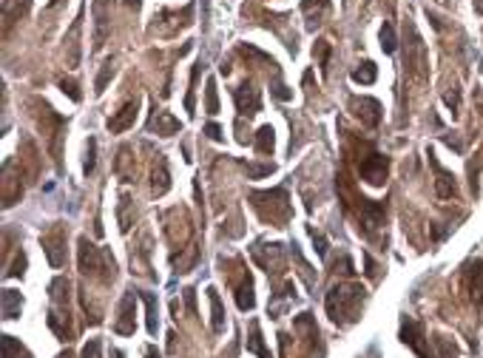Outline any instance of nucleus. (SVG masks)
Masks as SVG:
<instances>
[{
	"label": "nucleus",
	"instance_id": "13d9d810",
	"mask_svg": "<svg viewBox=\"0 0 483 358\" xmlns=\"http://www.w3.org/2000/svg\"><path fill=\"white\" fill-rule=\"evenodd\" d=\"M111 358H125V355H123V350H111Z\"/></svg>",
	"mask_w": 483,
	"mask_h": 358
},
{
	"label": "nucleus",
	"instance_id": "6e6d98bb",
	"mask_svg": "<svg viewBox=\"0 0 483 358\" xmlns=\"http://www.w3.org/2000/svg\"><path fill=\"white\" fill-rule=\"evenodd\" d=\"M123 4H125V6H131V9H134V12H137V9H140V6H142V0H123Z\"/></svg>",
	"mask_w": 483,
	"mask_h": 358
},
{
	"label": "nucleus",
	"instance_id": "4468645a",
	"mask_svg": "<svg viewBox=\"0 0 483 358\" xmlns=\"http://www.w3.org/2000/svg\"><path fill=\"white\" fill-rule=\"evenodd\" d=\"M91 12H94V52H100L103 46H106V37H108V32H111V12H108V0H94V6H91Z\"/></svg>",
	"mask_w": 483,
	"mask_h": 358
},
{
	"label": "nucleus",
	"instance_id": "412c9836",
	"mask_svg": "<svg viewBox=\"0 0 483 358\" xmlns=\"http://www.w3.org/2000/svg\"><path fill=\"white\" fill-rule=\"evenodd\" d=\"M208 301H210V330L219 335V333H225V307H222L216 287H208Z\"/></svg>",
	"mask_w": 483,
	"mask_h": 358
},
{
	"label": "nucleus",
	"instance_id": "39448f33",
	"mask_svg": "<svg viewBox=\"0 0 483 358\" xmlns=\"http://www.w3.org/2000/svg\"><path fill=\"white\" fill-rule=\"evenodd\" d=\"M404 66H407V74L418 83H426L429 77V54H426V46L415 29V23H407V43H404Z\"/></svg>",
	"mask_w": 483,
	"mask_h": 358
},
{
	"label": "nucleus",
	"instance_id": "c85d7f7f",
	"mask_svg": "<svg viewBox=\"0 0 483 358\" xmlns=\"http://www.w3.org/2000/svg\"><path fill=\"white\" fill-rule=\"evenodd\" d=\"M4 358H32V352L15 335H4Z\"/></svg>",
	"mask_w": 483,
	"mask_h": 358
},
{
	"label": "nucleus",
	"instance_id": "393cba45",
	"mask_svg": "<svg viewBox=\"0 0 483 358\" xmlns=\"http://www.w3.org/2000/svg\"><path fill=\"white\" fill-rule=\"evenodd\" d=\"M256 151L259 154H273V148H276V131H273V125H262L259 131H256Z\"/></svg>",
	"mask_w": 483,
	"mask_h": 358
},
{
	"label": "nucleus",
	"instance_id": "603ef678",
	"mask_svg": "<svg viewBox=\"0 0 483 358\" xmlns=\"http://www.w3.org/2000/svg\"><path fill=\"white\" fill-rule=\"evenodd\" d=\"M145 358H162V355H159V350H157L154 344H148V347H145Z\"/></svg>",
	"mask_w": 483,
	"mask_h": 358
},
{
	"label": "nucleus",
	"instance_id": "58836bf2",
	"mask_svg": "<svg viewBox=\"0 0 483 358\" xmlns=\"http://www.w3.org/2000/svg\"><path fill=\"white\" fill-rule=\"evenodd\" d=\"M276 296H285V299H296V290H293V282L288 279V282H285V290H276ZM268 313H271L273 318H279V316H282V307H279V299H276V301H273V304L268 307Z\"/></svg>",
	"mask_w": 483,
	"mask_h": 358
},
{
	"label": "nucleus",
	"instance_id": "f704fd0d",
	"mask_svg": "<svg viewBox=\"0 0 483 358\" xmlns=\"http://www.w3.org/2000/svg\"><path fill=\"white\" fill-rule=\"evenodd\" d=\"M111 77H114V60H106V63L100 66V74H97V80H94V94H103Z\"/></svg>",
	"mask_w": 483,
	"mask_h": 358
},
{
	"label": "nucleus",
	"instance_id": "09e8293b",
	"mask_svg": "<svg viewBox=\"0 0 483 358\" xmlns=\"http://www.w3.org/2000/svg\"><path fill=\"white\" fill-rule=\"evenodd\" d=\"M185 307H188L191 316H196V290H193V287L185 290Z\"/></svg>",
	"mask_w": 483,
	"mask_h": 358
},
{
	"label": "nucleus",
	"instance_id": "4be33fe9",
	"mask_svg": "<svg viewBox=\"0 0 483 358\" xmlns=\"http://www.w3.org/2000/svg\"><path fill=\"white\" fill-rule=\"evenodd\" d=\"M248 352H254V355H259V358H273V355H271V350L265 347V338H262V327H259V321H256V318L251 321V338H248Z\"/></svg>",
	"mask_w": 483,
	"mask_h": 358
},
{
	"label": "nucleus",
	"instance_id": "6e6552de",
	"mask_svg": "<svg viewBox=\"0 0 483 358\" xmlns=\"http://www.w3.org/2000/svg\"><path fill=\"white\" fill-rule=\"evenodd\" d=\"M387 171H390V159L378 151H370L367 156L358 159V176L370 185H384L387 183Z\"/></svg>",
	"mask_w": 483,
	"mask_h": 358
},
{
	"label": "nucleus",
	"instance_id": "a19ab883",
	"mask_svg": "<svg viewBox=\"0 0 483 358\" xmlns=\"http://www.w3.org/2000/svg\"><path fill=\"white\" fill-rule=\"evenodd\" d=\"M443 103H446V108L452 111V117H458V111H460V88H458V86L446 88V94H443Z\"/></svg>",
	"mask_w": 483,
	"mask_h": 358
},
{
	"label": "nucleus",
	"instance_id": "0eeeda50",
	"mask_svg": "<svg viewBox=\"0 0 483 358\" xmlns=\"http://www.w3.org/2000/svg\"><path fill=\"white\" fill-rule=\"evenodd\" d=\"M251 256L256 259V265H259L262 270H268V276L279 279V276L285 273V250H282L279 242H271V245L256 242V245L251 248Z\"/></svg>",
	"mask_w": 483,
	"mask_h": 358
},
{
	"label": "nucleus",
	"instance_id": "f8f14e48",
	"mask_svg": "<svg viewBox=\"0 0 483 358\" xmlns=\"http://www.w3.org/2000/svg\"><path fill=\"white\" fill-rule=\"evenodd\" d=\"M233 100H236V108L242 117H254L262 111V91L254 86V83H242L239 88H233Z\"/></svg>",
	"mask_w": 483,
	"mask_h": 358
},
{
	"label": "nucleus",
	"instance_id": "423d86ee",
	"mask_svg": "<svg viewBox=\"0 0 483 358\" xmlns=\"http://www.w3.org/2000/svg\"><path fill=\"white\" fill-rule=\"evenodd\" d=\"M398 338L401 344H407L418 358H438L435 350L429 347V338H426V330L421 321H415L412 316H404L401 318V330H398Z\"/></svg>",
	"mask_w": 483,
	"mask_h": 358
},
{
	"label": "nucleus",
	"instance_id": "473e14b6",
	"mask_svg": "<svg viewBox=\"0 0 483 358\" xmlns=\"http://www.w3.org/2000/svg\"><path fill=\"white\" fill-rule=\"evenodd\" d=\"M432 341H435V347H438V358H460L458 344H455L452 338H446V335H441V333H438Z\"/></svg>",
	"mask_w": 483,
	"mask_h": 358
},
{
	"label": "nucleus",
	"instance_id": "49530a36",
	"mask_svg": "<svg viewBox=\"0 0 483 358\" xmlns=\"http://www.w3.org/2000/svg\"><path fill=\"white\" fill-rule=\"evenodd\" d=\"M271 91H273V97H276V100H282V103L293 97V91H290V88H288V86H285V83H282L279 77H276V83L271 86Z\"/></svg>",
	"mask_w": 483,
	"mask_h": 358
},
{
	"label": "nucleus",
	"instance_id": "2eb2a0df",
	"mask_svg": "<svg viewBox=\"0 0 483 358\" xmlns=\"http://www.w3.org/2000/svg\"><path fill=\"white\" fill-rule=\"evenodd\" d=\"M233 293H236V307L242 313H251L256 307V296H254V276L248 267H242L239 273V282L233 284Z\"/></svg>",
	"mask_w": 483,
	"mask_h": 358
},
{
	"label": "nucleus",
	"instance_id": "864d4df0",
	"mask_svg": "<svg viewBox=\"0 0 483 358\" xmlns=\"http://www.w3.org/2000/svg\"><path fill=\"white\" fill-rule=\"evenodd\" d=\"M475 103H477V108L483 111V86H480V88H475Z\"/></svg>",
	"mask_w": 483,
	"mask_h": 358
},
{
	"label": "nucleus",
	"instance_id": "9b49d317",
	"mask_svg": "<svg viewBox=\"0 0 483 358\" xmlns=\"http://www.w3.org/2000/svg\"><path fill=\"white\" fill-rule=\"evenodd\" d=\"M137 290H128L123 299H120V307H117V321H114V333L117 335H134L137 330Z\"/></svg>",
	"mask_w": 483,
	"mask_h": 358
},
{
	"label": "nucleus",
	"instance_id": "e433bc0d",
	"mask_svg": "<svg viewBox=\"0 0 483 358\" xmlns=\"http://www.w3.org/2000/svg\"><path fill=\"white\" fill-rule=\"evenodd\" d=\"M94 165H97V139H94V137H89V142H86V159H83V171H86V176H89V173H94Z\"/></svg>",
	"mask_w": 483,
	"mask_h": 358
},
{
	"label": "nucleus",
	"instance_id": "f03ea898",
	"mask_svg": "<svg viewBox=\"0 0 483 358\" xmlns=\"http://www.w3.org/2000/svg\"><path fill=\"white\" fill-rule=\"evenodd\" d=\"M254 211L262 216V222L273 225V228H288L293 208H290V197L288 188H271V191H251L248 194Z\"/></svg>",
	"mask_w": 483,
	"mask_h": 358
},
{
	"label": "nucleus",
	"instance_id": "a18cd8bd",
	"mask_svg": "<svg viewBox=\"0 0 483 358\" xmlns=\"http://www.w3.org/2000/svg\"><path fill=\"white\" fill-rule=\"evenodd\" d=\"M310 236H313V245H316V253H319V256L324 259V256H327V248H330V245H327V239H324V233H319L316 228H310Z\"/></svg>",
	"mask_w": 483,
	"mask_h": 358
},
{
	"label": "nucleus",
	"instance_id": "c9c22d12",
	"mask_svg": "<svg viewBox=\"0 0 483 358\" xmlns=\"http://www.w3.org/2000/svg\"><path fill=\"white\" fill-rule=\"evenodd\" d=\"M205 111L208 114L219 111V94H216V80L213 77H208V83H205Z\"/></svg>",
	"mask_w": 483,
	"mask_h": 358
},
{
	"label": "nucleus",
	"instance_id": "b1692460",
	"mask_svg": "<svg viewBox=\"0 0 483 358\" xmlns=\"http://www.w3.org/2000/svg\"><path fill=\"white\" fill-rule=\"evenodd\" d=\"M80 21H83V12L77 15V21L72 23V29H69V35H66V46L72 49V57H69V66H77L80 63Z\"/></svg>",
	"mask_w": 483,
	"mask_h": 358
},
{
	"label": "nucleus",
	"instance_id": "f3484780",
	"mask_svg": "<svg viewBox=\"0 0 483 358\" xmlns=\"http://www.w3.org/2000/svg\"><path fill=\"white\" fill-rule=\"evenodd\" d=\"M466 290H469V299H472L475 310L483 313V262H480V259L469 262V270H466Z\"/></svg>",
	"mask_w": 483,
	"mask_h": 358
},
{
	"label": "nucleus",
	"instance_id": "f257e3e1",
	"mask_svg": "<svg viewBox=\"0 0 483 358\" xmlns=\"http://www.w3.org/2000/svg\"><path fill=\"white\" fill-rule=\"evenodd\" d=\"M370 293L361 282H344V284H336L327 299H324V307H327V316L333 324L339 327H353L358 318H361V310L367 304Z\"/></svg>",
	"mask_w": 483,
	"mask_h": 358
},
{
	"label": "nucleus",
	"instance_id": "8fccbe9b",
	"mask_svg": "<svg viewBox=\"0 0 483 358\" xmlns=\"http://www.w3.org/2000/svg\"><path fill=\"white\" fill-rule=\"evenodd\" d=\"M364 265H367V276H378V265L373 262L370 253H364Z\"/></svg>",
	"mask_w": 483,
	"mask_h": 358
},
{
	"label": "nucleus",
	"instance_id": "a211bd4d",
	"mask_svg": "<svg viewBox=\"0 0 483 358\" xmlns=\"http://www.w3.org/2000/svg\"><path fill=\"white\" fill-rule=\"evenodd\" d=\"M171 191V173H168V162L162 154H157V162H154V171H151V194L159 200Z\"/></svg>",
	"mask_w": 483,
	"mask_h": 358
},
{
	"label": "nucleus",
	"instance_id": "aec40b11",
	"mask_svg": "<svg viewBox=\"0 0 483 358\" xmlns=\"http://www.w3.org/2000/svg\"><path fill=\"white\" fill-rule=\"evenodd\" d=\"M137 296L142 299V304H145V330H148V335H157V330H159V307H157V296L154 293H148V290H137Z\"/></svg>",
	"mask_w": 483,
	"mask_h": 358
},
{
	"label": "nucleus",
	"instance_id": "37998d69",
	"mask_svg": "<svg viewBox=\"0 0 483 358\" xmlns=\"http://www.w3.org/2000/svg\"><path fill=\"white\" fill-rule=\"evenodd\" d=\"M80 358H103V341L100 338H91L86 347H83V355Z\"/></svg>",
	"mask_w": 483,
	"mask_h": 358
},
{
	"label": "nucleus",
	"instance_id": "9d476101",
	"mask_svg": "<svg viewBox=\"0 0 483 358\" xmlns=\"http://www.w3.org/2000/svg\"><path fill=\"white\" fill-rule=\"evenodd\" d=\"M426 156H429V165L435 171V194H438V200H458V179H455V173L446 171L438 162V156H435L432 148L426 151Z\"/></svg>",
	"mask_w": 483,
	"mask_h": 358
},
{
	"label": "nucleus",
	"instance_id": "ea45409f",
	"mask_svg": "<svg viewBox=\"0 0 483 358\" xmlns=\"http://www.w3.org/2000/svg\"><path fill=\"white\" fill-rule=\"evenodd\" d=\"M199 69H202V60L199 63H193V69H191V91H188V97H185V111L193 117L196 111H193V88H196V80H199Z\"/></svg>",
	"mask_w": 483,
	"mask_h": 358
},
{
	"label": "nucleus",
	"instance_id": "3c124183",
	"mask_svg": "<svg viewBox=\"0 0 483 358\" xmlns=\"http://www.w3.org/2000/svg\"><path fill=\"white\" fill-rule=\"evenodd\" d=\"M168 352H176V333H168Z\"/></svg>",
	"mask_w": 483,
	"mask_h": 358
},
{
	"label": "nucleus",
	"instance_id": "cd10ccee",
	"mask_svg": "<svg viewBox=\"0 0 483 358\" xmlns=\"http://www.w3.org/2000/svg\"><path fill=\"white\" fill-rule=\"evenodd\" d=\"M375 77H378V66H375L373 60H364V63L353 71V80H356V83H361V86H373V83H375Z\"/></svg>",
	"mask_w": 483,
	"mask_h": 358
},
{
	"label": "nucleus",
	"instance_id": "de8ad7c7",
	"mask_svg": "<svg viewBox=\"0 0 483 358\" xmlns=\"http://www.w3.org/2000/svg\"><path fill=\"white\" fill-rule=\"evenodd\" d=\"M205 134H208L213 142H222V139H225V134H222V128H219L216 122H208V125H205Z\"/></svg>",
	"mask_w": 483,
	"mask_h": 358
},
{
	"label": "nucleus",
	"instance_id": "7ed1b4c3",
	"mask_svg": "<svg viewBox=\"0 0 483 358\" xmlns=\"http://www.w3.org/2000/svg\"><path fill=\"white\" fill-rule=\"evenodd\" d=\"M77 262L86 276L100 279L103 284H111L117 279V262H114L111 250L97 248L89 236H80V242H77Z\"/></svg>",
	"mask_w": 483,
	"mask_h": 358
},
{
	"label": "nucleus",
	"instance_id": "4c0bfd02",
	"mask_svg": "<svg viewBox=\"0 0 483 358\" xmlns=\"http://www.w3.org/2000/svg\"><path fill=\"white\" fill-rule=\"evenodd\" d=\"M245 171H248L251 179H262V176H271V173L276 171V165H273V162H265V165H259V162H245Z\"/></svg>",
	"mask_w": 483,
	"mask_h": 358
},
{
	"label": "nucleus",
	"instance_id": "79ce46f5",
	"mask_svg": "<svg viewBox=\"0 0 483 358\" xmlns=\"http://www.w3.org/2000/svg\"><path fill=\"white\" fill-rule=\"evenodd\" d=\"M23 273H26V253H23V250H18L15 265L6 270V276H9V279H18V276H23Z\"/></svg>",
	"mask_w": 483,
	"mask_h": 358
},
{
	"label": "nucleus",
	"instance_id": "7c9ffc66",
	"mask_svg": "<svg viewBox=\"0 0 483 358\" xmlns=\"http://www.w3.org/2000/svg\"><path fill=\"white\" fill-rule=\"evenodd\" d=\"M330 52H333V46H330V40H316V46H313V57L319 60V69H322V74H327V69H330Z\"/></svg>",
	"mask_w": 483,
	"mask_h": 358
},
{
	"label": "nucleus",
	"instance_id": "c756f323",
	"mask_svg": "<svg viewBox=\"0 0 483 358\" xmlns=\"http://www.w3.org/2000/svg\"><path fill=\"white\" fill-rule=\"evenodd\" d=\"M381 49H384V54H395L398 52V35H395V29H392V23H387L384 21V26H381Z\"/></svg>",
	"mask_w": 483,
	"mask_h": 358
},
{
	"label": "nucleus",
	"instance_id": "5701e85b",
	"mask_svg": "<svg viewBox=\"0 0 483 358\" xmlns=\"http://www.w3.org/2000/svg\"><path fill=\"white\" fill-rule=\"evenodd\" d=\"M21 310H23V296L18 293V290H4V318L6 321H12V318H18L21 316Z\"/></svg>",
	"mask_w": 483,
	"mask_h": 358
},
{
	"label": "nucleus",
	"instance_id": "1a4fd4ad",
	"mask_svg": "<svg viewBox=\"0 0 483 358\" xmlns=\"http://www.w3.org/2000/svg\"><path fill=\"white\" fill-rule=\"evenodd\" d=\"M40 245H43V250H46L52 267H63V265H66L69 253H66V228H63V225H55L52 231H46V233L40 236Z\"/></svg>",
	"mask_w": 483,
	"mask_h": 358
},
{
	"label": "nucleus",
	"instance_id": "6ab92c4d",
	"mask_svg": "<svg viewBox=\"0 0 483 358\" xmlns=\"http://www.w3.org/2000/svg\"><path fill=\"white\" fill-rule=\"evenodd\" d=\"M179 120L174 117V114H168V111H157V105H154V114H151V120H148V131H157L159 137H174V134H179Z\"/></svg>",
	"mask_w": 483,
	"mask_h": 358
},
{
	"label": "nucleus",
	"instance_id": "bb28decb",
	"mask_svg": "<svg viewBox=\"0 0 483 358\" xmlns=\"http://www.w3.org/2000/svg\"><path fill=\"white\" fill-rule=\"evenodd\" d=\"M290 253H293V259H296V265H299V276L305 279L307 287H313V284H316V273H313V267L305 262V256H302V250H299L296 242H290Z\"/></svg>",
	"mask_w": 483,
	"mask_h": 358
},
{
	"label": "nucleus",
	"instance_id": "20e7f679",
	"mask_svg": "<svg viewBox=\"0 0 483 358\" xmlns=\"http://www.w3.org/2000/svg\"><path fill=\"white\" fill-rule=\"evenodd\" d=\"M69 279L66 276H57L52 284H49V299H52V310L46 316L49 327L57 333L60 341H74V330H72V310H69Z\"/></svg>",
	"mask_w": 483,
	"mask_h": 358
},
{
	"label": "nucleus",
	"instance_id": "72a5a7b5",
	"mask_svg": "<svg viewBox=\"0 0 483 358\" xmlns=\"http://www.w3.org/2000/svg\"><path fill=\"white\" fill-rule=\"evenodd\" d=\"M128 208H131V197H128V194H120L117 222H120V231H123V233H128V231H131V216H128Z\"/></svg>",
	"mask_w": 483,
	"mask_h": 358
},
{
	"label": "nucleus",
	"instance_id": "5fc2aeb1",
	"mask_svg": "<svg viewBox=\"0 0 483 358\" xmlns=\"http://www.w3.org/2000/svg\"><path fill=\"white\" fill-rule=\"evenodd\" d=\"M208 12H210V0H202V21H208Z\"/></svg>",
	"mask_w": 483,
	"mask_h": 358
},
{
	"label": "nucleus",
	"instance_id": "a878e982",
	"mask_svg": "<svg viewBox=\"0 0 483 358\" xmlns=\"http://www.w3.org/2000/svg\"><path fill=\"white\" fill-rule=\"evenodd\" d=\"M171 262L179 267L176 273H188V270H193V267H196V262H199V248L191 242V245L185 248V256H176V253H174V256H171Z\"/></svg>",
	"mask_w": 483,
	"mask_h": 358
},
{
	"label": "nucleus",
	"instance_id": "4d7b16f0",
	"mask_svg": "<svg viewBox=\"0 0 483 358\" xmlns=\"http://www.w3.org/2000/svg\"><path fill=\"white\" fill-rule=\"evenodd\" d=\"M475 12H477V15H483V0H475Z\"/></svg>",
	"mask_w": 483,
	"mask_h": 358
},
{
	"label": "nucleus",
	"instance_id": "dca6fc26",
	"mask_svg": "<svg viewBox=\"0 0 483 358\" xmlns=\"http://www.w3.org/2000/svg\"><path fill=\"white\" fill-rule=\"evenodd\" d=\"M137 114H140V97L125 100V103H123V108H120L114 117H108V131H111V134H123V131L134 128Z\"/></svg>",
	"mask_w": 483,
	"mask_h": 358
},
{
	"label": "nucleus",
	"instance_id": "2f4dec72",
	"mask_svg": "<svg viewBox=\"0 0 483 358\" xmlns=\"http://www.w3.org/2000/svg\"><path fill=\"white\" fill-rule=\"evenodd\" d=\"M239 54H242V57H251V60H259V63H265V66L279 69V66H276V60H273L271 54L259 52V49H256V46H251V43H239Z\"/></svg>",
	"mask_w": 483,
	"mask_h": 358
},
{
	"label": "nucleus",
	"instance_id": "c03bdc74",
	"mask_svg": "<svg viewBox=\"0 0 483 358\" xmlns=\"http://www.w3.org/2000/svg\"><path fill=\"white\" fill-rule=\"evenodd\" d=\"M60 88H63V94H69L74 103H80V100H83V94H80V88H77V83H74V80H66V77H63V80H60Z\"/></svg>",
	"mask_w": 483,
	"mask_h": 358
},
{
	"label": "nucleus",
	"instance_id": "ddd939ff",
	"mask_svg": "<svg viewBox=\"0 0 483 358\" xmlns=\"http://www.w3.org/2000/svg\"><path fill=\"white\" fill-rule=\"evenodd\" d=\"M350 111L356 120H361V125L375 128L381 122V103L373 97H353L350 100Z\"/></svg>",
	"mask_w": 483,
	"mask_h": 358
},
{
	"label": "nucleus",
	"instance_id": "bf43d9fd",
	"mask_svg": "<svg viewBox=\"0 0 483 358\" xmlns=\"http://www.w3.org/2000/svg\"><path fill=\"white\" fill-rule=\"evenodd\" d=\"M60 4V0H49V6H57Z\"/></svg>",
	"mask_w": 483,
	"mask_h": 358
}]
</instances>
